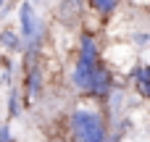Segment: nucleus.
<instances>
[{"mask_svg":"<svg viewBox=\"0 0 150 142\" xmlns=\"http://www.w3.org/2000/svg\"><path fill=\"white\" fill-rule=\"evenodd\" d=\"M18 26H21V50L26 53H34L42 40H45V18L37 13V5L32 3H24L18 8Z\"/></svg>","mask_w":150,"mask_h":142,"instance_id":"nucleus-1","label":"nucleus"},{"mask_svg":"<svg viewBox=\"0 0 150 142\" xmlns=\"http://www.w3.org/2000/svg\"><path fill=\"white\" fill-rule=\"evenodd\" d=\"M0 45L8 47L11 53H18V50H21V40H18V34H16L13 29H3V32H0Z\"/></svg>","mask_w":150,"mask_h":142,"instance_id":"nucleus-7","label":"nucleus"},{"mask_svg":"<svg viewBox=\"0 0 150 142\" xmlns=\"http://www.w3.org/2000/svg\"><path fill=\"white\" fill-rule=\"evenodd\" d=\"M148 42V34H137V45H145Z\"/></svg>","mask_w":150,"mask_h":142,"instance_id":"nucleus-12","label":"nucleus"},{"mask_svg":"<svg viewBox=\"0 0 150 142\" xmlns=\"http://www.w3.org/2000/svg\"><path fill=\"white\" fill-rule=\"evenodd\" d=\"M55 142H66V140H55Z\"/></svg>","mask_w":150,"mask_h":142,"instance_id":"nucleus-14","label":"nucleus"},{"mask_svg":"<svg viewBox=\"0 0 150 142\" xmlns=\"http://www.w3.org/2000/svg\"><path fill=\"white\" fill-rule=\"evenodd\" d=\"M71 134L74 142H105V121L98 111L76 108L71 113Z\"/></svg>","mask_w":150,"mask_h":142,"instance_id":"nucleus-2","label":"nucleus"},{"mask_svg":"<svg viewBox=\"0 0 150 142\" xmlns=\"http://www.w3.org/2000/svg\"><path fill=\"white\" fill-rule=\"evenodd\" d=\"M90 8H95V11H100V13H105V16H108V13H113V11H116V3H113V0H92V3H90Z\"/></svg>","mask_w":150,"mask_h":142,"instance_id":"nucleus-8","label":"nucleus"},{"mask_svg":"<svg viewBox=\"0 0 150 142\" xmlns=\"http://www.w3.org/2000/svg\"><path fill=\"white\" fill-rule=\"evenodd\" d=\"M26 92L32 97H40V92H42V69L40 66H32L26 74Z\"/></svg>","mask_w":150,"mask_h":142,"instance_id":"nucleus-6","label":"nucleus"},{"mask_svg":"<svg viewBox=\"0 0 150 142\" xmlns=\"http://www.w3.org/2000/svg\"><path fill=\"white\" fill-rule=\"evenodd\" d=\"M79 66H87V69H95L100 63V50H98V42L92 34H82V42H79Z\"/></svg>","mask_w":150,"mask_h":142,"instance_id":"nucleus-3","label":"nucleus"},{"mask_svg":"<svg viewBox=\"0 0 150 142\" xmlns=\"http://www.w3.org/2000/svg\"><path fill=\"white\" fill-rule=\"evenodd\" d=\"M0 142H11V132H8V124L0 126Z\"/></svg>","mask_w":150,"mask_h":142,"instance_id":"nucleus-11","label":"nucleus"},{"mask_svg":"<svg viewBox=\"0 0 150 142\" xmlns=\"http://www.w3.org/2000/svg\"><path fill=\"white\" fill-rule=\"evenodd\" d=\"M137 87H140V92H142V97L148 95V66H137Z\"/></svg>","mask_w":150,"mask_h":142,"instance_id":"nucleus-9","label":"nucleus"},{"mask_svg":"<svg viewBox=\"0 0 150 142\" xmlns=\"http://www.w3.org/2000/svg\"><path fill=\"white\" fill-rule=\"evenodd\" d=\"M92 71L95 69H87V66H74V74H71V82L79 92H90V82H92Z\"/></svg>","mask_w":150,"mask_h":142,"instance_id":"nucleus-5","label":"nucleus"},{"mask_svg":"<svg viewBox=\"0 0 150 142\" xmlns=\"http://www.w3.org/2000/svg\"><path fill=\"white\" fill-rule=\"evenodd\" d=\"M11 116H18L21 113V105H18V90H11V105H8Z\"/></svg>","mask_w":150,"mask_h":142,"instance_id":"nucleus-10","label":"nucleus"},{"mask_svg":"<svg viewBox=\"0 0 150 142\" xmlns=\"http://www.w3.org/2000/svg\"><path fill=\"white\" fill-rule=\"evenodd\" d=\"M111 87H113V82H111V71H108L103 63H98L95 71H92L90 95H95V97H108V95H111Z\"/></svg>","mask_w":150,"mask_h":142,"instance_id":"nucleus-4","label":"nucleus"},{"mask_svg":"<svg viewBox=\"0 0 150 142\" xmlns=\"http://www.w3.org/2000/svg\"><path fill=\"white\" fill-rule=\"evenodd\" d=\"M5 8H8V5H5V3H0V11H5Z\"/></svg>","mask_w":150,"mask_h":142,"instance_id":"nucleus-13","label":"nucleus"}]
</instances>
